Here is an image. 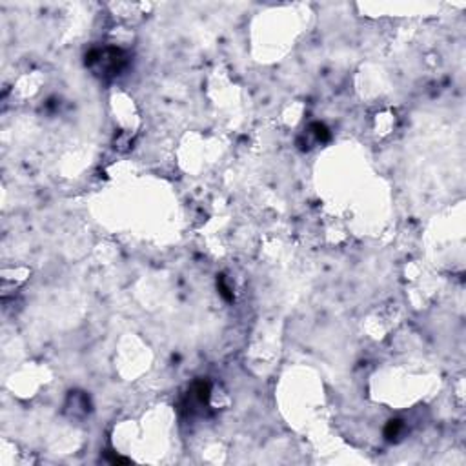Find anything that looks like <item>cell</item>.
Wrapping results in <instances>:
<instances>
[{
    "mask_svg": "<svg viewBox=\"0 0 466 466\" xmlns=\"http://www.w3.org/2000/svg\"><path fill=\"white\" fill-rule=\"evenodd\" d=\"M310 133L313 135V139H315L317 142H321V144H324V142L330 141V130L324 126V124L321 122H313L312 126H310Z\"/></svg>",
    "mask_w": 466,
    "mask_h": 466,
    "instance_id": "2",
    "label": "cell"
},
{
    "mask_svg": "<svg viewBox=\"0 0 466 466\" xmlns=\"http://www.w3.org/2000/svg\"><path fill=\"white\" fill-rule=\"evenodd\" d=\"M217 288L221 290V295L224 297L226 301H233V293L230 291V288L226 286V282H224V277L222 275H219V279H217Z\"/></svg>",
    "mask_w": 466,
    "mask_h": 466,
    "instance_id": "4",
    "label": "cell"
},
{
    "mask_svg": "<svg viewBox=\"0 0 466 466\" xmlns=\"http://www.w3.org/2000/svg\"><path fill=\"white\" fill-rule=\"evenodd\" d=\"M128 59L122 50L115 48H106V50H93L86 55V66L90 68H99L104 71L102 75H117L120 69L126 66Z\"/></svg>",
    "mask_w": 466,
    "mask_h": 466,
    "instance_id": "1",
    "label": "cell"
},
{
    "mask_svg": "<svg viewBox=\"0 0 466 466\" xmlns=\"http://www.w3.org/2000/svg\"><path fill=\"white\" fill-rule=\"evenodd\" d=\"M403 430H404L403 421H401V419H392V421H388V425H386V428H385V437L388 441H394L401 435Z\"/></svg>",
    "mask_w": 466,
    "mask_h": 466,
    "instance_id": "3",
    "label": "cell"
}]
</instances>
